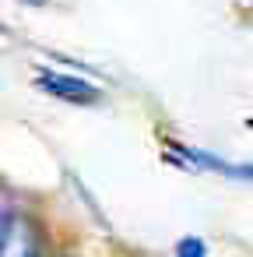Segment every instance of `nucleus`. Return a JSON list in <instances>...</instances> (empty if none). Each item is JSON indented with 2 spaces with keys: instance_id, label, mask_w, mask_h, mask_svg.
I'll use <instances>...</instances> for the list:
<instances>
[{
  "instance_id": "f257e3e1",
  "label": "nucleus",
  "mask_w": 253,
  "mask_h": 257,
  "mask_svg": "<svg viewBox=\"0 0 253 257\" xmlns=\"http://www.w3.org/2000/svg\"><path fill=\"white\" fill-rule=\"evenodd\" d=\"M36 85L64 102H74V106H95L102 99V92L88 81H78L71 74H57V71H36Z\"/></svg>"
},
{
  "instance_id": "20e7f679",
  "label": "nucleus",
  "mask_w": 253,
  "mask_h": 257,
  "mask_svg": "<svg viewBox=\"0 0 253 257\" xmlns=\"http://www.w3.org/2000/svg\"><path fill=\"white\" fill-rule=\"evenodd\" d=\"M25 4H32V8H43V4H46V0H25Z\"/></svg>"
},
{
  "instance_id": "f03ea898",
  "label": "nucleus",
  "mask_w": 253,
  "mask_h": 257,
  "mask_svg": "<svg viewBox=\"0 0 253 257\" xmlns=\"http://www.w3.org/2000/svg\"><path fill=\"white\" fill-rule=\"evenodd\" d=\"M4 257H39V236L29 218H4Z\"/></svg>"
},
{
  "instance_id": "39448f33",
  "label": "nucleus",
  "mask_w": 253,
  "mask_h": 257,
  "mask_svg": "<svg viewBox=\"0 0 253 257\" xmlns=\"http://www.w3.org/2000/svg\"><path fill=\"white\" fill-rule=\"evenodd\" d=\"M239 4H242L246 11H253V0H239Z\"/></svg>"
},
{
  "instance_id": "7ed1b4c3",
  "label": "nucleus",
  "mask_w": 253,
  "mask_h": 257,
  "mask_svg": "<svg viewBox=\"0 0 253 257\" xmlns=\"http://www.w3.org/2000/svg\"><path fill=\"white\" fill-rule=\"evenodd\" d=\"M176 257H207V246L200 236H186L176 243Z\"/></svg>"
}]
</instances>
